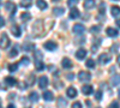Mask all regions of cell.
<instances>
[{"instance_id": "d4e9b609", "label": "cell", "mask_w": 120, "mask_h": 108, "mask_svg": "<svg viewBox=\"0 0 120 108\" xmlns=\"http://www.w3.org/2000/svg\"><path fill=\"white\" fill-rule=\"evenodd\" d=\"M21 17H22L23 21H25V22H26V21H30V19H31V15H30L29 12H23Z\"/></svg>"}, {"instance_id": "f6af8a7d", "label": "cell", "mask_w": 120, "mask_h": 108, "mask_svg": "<svg viewBox=\"0 0 120 108\" xmlns=\"http://www.w3.org/2000/svg\"><path fill=\"white\" fill-rule=\"evenodd\" d=\"M7 108H16V107H15L13 104H8V106H7Z\"/></svg>"}, {"instance_id": "44dd1931", "label": "cell", "mask_w": 120, "mask_h": 108, "mask_svg": "<svg viewBox=\"0 0 120 108\" xmlns=\"http://www.w3.org/2000/svg\"><path fill=\"white\" fill-rule=\"evenodd\" d=\"M66 104H67V101L65 99H63V97H59V99H58V107L59 108H63Z\"/></svg>"}, {"instance_id": "ab89813d", "label": "cell", "mask_w": 120, "mask_h": 108, "mask_svg": "<svg viewBox=\"0 0 120 108\" xmlns=\"http://www.w3.org/2000/svg\"><path fill=\"white\" fill-rule=\"evenodd\" d=\"M4 24H5V19H4V18H3L1 16H0V28H1V26H3Z\"/></svg>"}, {"instance_id": "e0dca14e", "label": "cell", "mask_w": 120, "mask_h": 108, "mask_svg": "<svg viewBox=\"0 0 120 108\" xmlns=\"http://www.w3.org/2000/svg\"><path fill=\"white\" fill-rule=\"evenodd\" d=\"M34 43H29V42H26V43H24L23 45V51H25V52H30L31 49H34Z\"/></svg>"}, {"instance_id": "7c38bea8", "label": "cell", "mask_w": 120, "mask_h": 108, "mask_svg": "<svg viewBox=\"0 0 120 108\" xmlns=\"http://www.w3.org/2000/svg\"><path fill=\"white\" fill-rule=\"evenodd\" d=\"M107 35L111 37H115V36H118V30L114 28H107Z\"/></svg>"}, {"instance_id": "bcb514c9", "label": "cell", "mask_w": 120, "mask_h": 108, "mask_svg": "<svg viewBox=\"0 0 120 108\" xmlns=\"http://www.w3.org/2000/svg\"><path fill=\"white\" fill-rule=\"evenodd\" d=\"M118 64L120 65V55H118Z\"/></svg>"}, {"instance_id": "484cf974", "label": "cell", "mask_w": 120, "mask_h": 108, "mask_svg": "<svg viewBox=\"0 0 120 108\" xmlns=\"http://www.w3.org/2000/svg\"><path fill=\"white\" fill-rule=\"evenodd\" d=\"M17 67H18V64H10L8 65V71L15 72V71H17Z\"/></svg>"}, {"instance_id": "52a82bcc", "label": "cell", "mask_w": 120, "mask_h": 108, "mask_svg": "<svg viewBox=\"0 0 120 108\" xmlns=\"http://www.w3.org/2000/svg\"><path fill=\"white\" fill-rule=\"evenodd\" d=\"M43 46H45L46 49H48V51H54L55 48H56V43L53 42V41H47Z\"/></svg>"}, {"instance_id": "e575fe53", "label": "cell", "mask_w": 120, "mask_h": 108, "mask_svg": "<svg viewBox=\"0 0 120 108\" xmlns=\"http://www.w3.org/2000/svg\"><path fill=\"white\" fill-rule=\"evenodd\" d=\"M21 64H22V65H28V64H29V58H28V56H23L22 60H21Z\"/></svg>"}, {"instance_id": "f35d334b", "label": "cell", "mask_w": 120, "mask_h": 108, "mask_svg": "<svg viewBox=\"0 0 120 108\" xmlns=\"http://www.w3.org/2000/svg\"><path fill=\"white\" fill-rule=\"evenodd\" d=\"M19 89H26V84L25 83H19Z\"/></svg>"}, {"instance_id": "8992f818", "label": "cell", "mask_w": 120, "mask_h": 108, "mask_svg": "<svg viewBox=\"0 0 120 108\" xmlns=\"http://www.w3.org/2000/svg\"><path fill=\"white\" fill-rule=\"evenodd\" d=\"M84 31H85L84 25H82V24H75L73 25V33H76V34H83Z\"/></svg>"}, {"instance_id": "277c9868", "label": "cell", "mask_w": 120, "mask_h": 108, "mask_svg": "<svg viewBox=\"0 0 120 108\" xmlns=\"http://www.w3.org/2000/svg\"><path fill=\"white\" fill-rule=\"evenodd\" d=\"M5 8L7 10V11H8L10 13H16V8H17V6H16L13 3L8 1V3H6V4H5Z\"/></svg>"}, {"instance_id": "83f0119b", "label": "cell", "mask_w": 120, "mask_h": 108, "mask_svg": "<svg viewBox=\"0 0 120 108\" xmlns=\"http://www.w3.org/2000/svg\"><path fill=\"white\" fill-rule=\"evenodd\" d=\"M86 66H88L89 68L95 67V61L93 60V59H88V60H86Z\"/></svg>"}, {"instance_id": "7402d4cb", "label": "cell", "mask_w": 120, "mask_h": 108, "mask_svg": "<svg viewBox=\"0 0 120 108\" xmlns=\"http://www.w3.org/2000/svg\"><path fill=\"white\" fill-rule=\"evenodd\" d=\"M35 66H36V70H37V71H42L43 68H45V65H43L42 61H37V60H35Z\"/></svg>"}, {"instance_id": "60d3db41", "label": "cell", "mask_w": 120, "mask_h": 108, "mask_svg": "<svg viewBox=\"0 0 120 108\" xmlns=\"http://www.w3.org/2000/svg\"><path fill=\"white\" fill-rule=\"evenodd\" d=\"M100 12H105V4H101V6H100Z\"/></svg>"}, {"instance_id": "1f68e13d", "label": "cell", "mask_w": 120, "mask_h": 108, "mask_svg": "<svg viewBox=\"0 0 120 108\" xmlns=\"http://www.w3.org/2000/svg\"><path fill=\"white\" fill-rule=\"evenodd\" d=\"M98 31H100V26H97V25L90 28V33H93V34H97Z\"/></svg>"}, {"instance_id": "ac0fdd59", "label": "cell", "mask_w": 120, "mask_h": 108, "mask_svg": "<svg viewBox=\"0 0 120 108\" xmlns=\"http://www.w3.org/2000/svg\"><path fill=\"white\" fill-rule=\"evenodd\" d=\"M5 83L8 85H15L17 83V81L13 77H5Z\"/></svg>"}, {"instance_id": "7a4b0ae2", "label": "cell", "mask_w": 120, "mask_h": 108, "mask_svg": "<svg viewBox=\"0 0 120 108\" xmlns=\"http://www.w3.org/2000/svg\"><path fill=\"white\" fill-rule=\"evenodd\" d=\"M10 45V40L6 34H3L1 35V38H0V48H3V49H5V48H7Z\"/></svg>"}, {"instance_id": "c3c4849f", "label": "cell", "mask_w": 120, "mask_h": 108, "mask_svg": "<svg viewBox=\"0 0 120 108\" xmlns=\"http://www.w3.org/2000/svg\"><path fill=\"white\" fill-rule=\"evenodd\" d=\"M97 108H101V107H97Z\"/></svg>"}, {"instance_id": "d590c367", "label": "cell", "mask_w": 120, "mask_h": 108, "mask_svg": "<svg viewBox=\"0 0 120 108\" xmlns=\"http://www.w3.org/2000/svg\"><path fill=\"white\" fill-rule=\"evenodd\" d=\"M108 108H119V103H118L116 101H114V102H112L111 104H109Z\"/></svg>"}, {"instance_id": "5b68a950", "label": "cell", "mask_w": 120, "mask_h": 108, "mask_svg": "<svg viewBox=\"0 0 120 108\" xmlns=\"http://www.w3.org/2000/svg\"><path fill=\"white\" fill-rule=\"evenodd\" d=\"M109 60H111V56H109L108 54H106V53H103V54H101L98 56L100 64H107V63H109Z\"/></svg>"}, {"instance_id": "7bdbcfd3", "label": "cell", "mask_w": 120, "mask_h": 108, "mask_svg": "<svg viewBox=\"0 0 120 108\" xmlns=\"http://www.w3.org/2000/svg\"><path fill=\"white\" fill-rule=\"evenodd\" d=\"M48 67H49V68H48V70H49V71H52V70H53V68H54V66H52V65H49Z\"/></svg>"}, {"instance_id": "603a6c76", "label": "cell", "mask_w": 120, "mask_h": 108, "mask_svg": "<svg viewBox=\"0 0 120 108\" xmlns=\"http://www.w3.org/2000/svg\"><path fill=\"white\" fill-rule=\"evenodd\" d=\"M94 6H95V1H91V0H88V1H85V3H84V7H85L86 10L93 8Z\"/></svg>"}, {"instance_id": "9c48e42d", "label": "cell", "mask_w": 120, "mask_h": 108, "mask_svg": "<svg viewBox=\"0 0 120 108\" xmlns=\"http://www.w3.org/2000/svg\"><path fill=\"white\" fill-rule=\"evenodd\" d=\"M66 94H67V96H68V97H71V99H73V97H76V95H77V90L75 89V88L70 86V88H67Z\"/></svg>"}, {"instance_id": "9a60e30c", "label": "cell", "mask_w": 120, "mask_h": 108, "mask_svg": "<svg viewBox=\"0 0 120 108\" xmlns=\"http://www.w3.org/2000/svg\"><path fill=\"white\" fill-rule=\"evenodd\" d=\"M111 12H112V15H113L114 17L119 16V15H120V7H119V6H116V5L112 6V7H111Z\"/></svg>"}, {"instance_id": "f546056e", "label": "cell", "mask_w": 120, "mask_h": 108, "mask_svg": "<svg viewBox=\"0 0 120 108\" xmlns=\"http://www.w3.org/2000/svg\"><path fill=\"white\" fill-rule=\"evenodd\" d=\"M31 5H33V3H31V1H22V3H21V6H22V7H25V8L30 7Z\"/></svg>"}, {"instance_id": "4316f807", "label": "cell", "mask_w": 120, "mask_h": 108, "mask_svg": "<svg viewBox=\"0 0 120 108\" xmlns=\"http://www.w3.org/2000/svg\"><path fill=\"white\" fill-rule=\"evenodd\" d=\"M36 4H37L38 8H41V10H45V8H47V3H46V1H37Z\"/></svg>"}, {"instance_id": "3957f363", "label": "cell", "mask_w": 120, "mask_h": 108, "mask_svg": "<svg viewBox=\"0 0 120 108\" xmlns=\"http://www.w3.org/2000/svg\"><path fill=\"white\" fill-rule=\"evenodd\" d=\"M48 85V78L46 76H42L38 78V86L41 88V89H45V88H47Z\"/></svg>"}, {"instance_id": "74e56055", "label": "cell", "mask_w": 120, "mask_h": 108, "mask_svg": "<svg viewBox=\"0 0 120 108\" xmlns=\"http://www.w3.org/2000/svg\"><path fill=\"white\" fill-rule=\"evenodd\" d=\"M77 4V0H70V1L67 3V5L70 6V7H72V6H75Z\"/></svg>"}, {"instance_id": "5bb4252c", "label": "cell", "mask_w": 120, "mask_h": 108, "mask_svg": "<svg viewBox=\"0 0 120 108\" xmlns=\"http://www.w3.org/2000/svg\"><path fill=\"white\" fill-rule=\"evenodd\" d=\"M85 55H86V51H85V49H83V48L78 49V51H77V53H76V56H77L78 59H84V58H85Z\"/></svg>"}, {"instance_id": "ffe728a7", "label": "cell", "mask_w": 120, "mask_h": 108, "mask_svg": "<svg viewBox=\"0 0 120 108\" xmlns=\"http://www.w3.org/2000/svg\"><path fill=\"white\" fill-rule=\"evenodd\" d=\"M53 13L55 16H61V15H64V8L63 7H54L53 8Z\"/></svg>"}, {"instance_id": "30bf717a", "label": "cell", "mask_w": 120, "mask_h": 108, "mask_svg": "<svg viewBox=\"0 0 120 108\" xmlns=\"http://www.w3.org/2000/svg\"><path fill=\"white\" fill-rule=\"evenodd\" d=\"M11 33L13 34V36H16V37H19L21 36V29H19V26L18 25H13L12 28H11Z\"/></svg>"}, {"instance_id": "f1b7e54d", "label": "cell", "mask_w": 120, "mask_h": 108, "mask_svg": "<svg viewBox=\"0 0 120 108\" xmlns=\"http://www.w3.org/2000/svg\"><path fill=\"white\" fill-rule=\"evenodd\" d=\"M112 84H114V85L120 84V77H119V76H115V77L112 78Z\"/></svg>"}, {"instance_id": "8fae6325", "label": "cell", "mask_w": 120, "mask_h": 108, "mask_svg": "<svg viewBox=\"0 0 120 108\" xmlns=\"http://www.w3.org/2000/svg\"><path fill=\"white\" fill-rule=\"evenodd\" d=\"M82 93L84 95H90L93 93V86L91 85H84V86H82Z\"/></svg>"}, {"instance_id": "6da1fadb", "label": "cell", "mask_w": 120, "mask_h": 108, "mask_svg": "<svg viewBox=\"0 0 120 108\" xmlns=\"http://www.w3.org/2000/svg\"><path fill=\"white\" fill-rule=\"evenodd\" d=\"M78 78L81 82H89L90 79H91V74H90L89 72L86 71H81L78 73Z\"/></svg>"}, {"instance_id": "2e32d148", "label": "cell", "mask_w": 120, "mask_h": 108, "mask_svg": "<svg viewBox=\"0 0 120 108\" xmlns=\"http://www.w3.org/2000/svg\"><path fill=\"white\" fill-rule=\"evenodd\" d=\"M43 99L46 101H52L53 100V93L52 91H45L43 93Z\"/></svg>"}, {"instance_id": "4dcf8cb0", "label": "cell", "mask_w": 120, "mask_h": 108, "mask_svg": "<svg viewBox=\"0 0 120 108\" xmlns=\"http://www.w3.org/2000/svg\"><path fill=\"white\" fill-rule=\"evenodd\" d=\"M18 54V49H17V47H13L12 49H11V52H10V56H16Z\"/></svg>"}, {"instance_id": "cb8c5ba5", "label": "cell", "mask_w": 120, "mask_h": 108, "mask_svg": "<svg viewBox=\"0 0 120 108\" xmlns=\"http://www.w3.org/2000/svg\"><path fill=\"white\" fill-rule=\"evenodd\" d=\"M34 55H35V59H36V60H37V61H41V59L43 58V55H42V53H41V52H40L38 49H36V51L34 52Z\"/></svg>"}, {"instance_id": "b9f144b4", "label": "cell", "mask_w": 120, "mask_h": 108, "mask_svg": "<svg viewBox=\"0 0 120 108\" xmlns=\"http://www.w3.org/2000/svg\"><path fill=\"white\" fill-rule=\"evenodd\" d=\"M73 77H75V76H73V73H72V74L70 73V74H67V79H73Z\"/></svg>"}, {"instance_id": "8d00e7d4", "label": "cell", "mask_w": 120, "mask_h": 108, "mask_svg": "<svg viewBox=\"0 0 120 108\" xmlns=\"http://www.w3.org/2000/svg\"><path fill=\"white\" fill-rule=\"evenodd\" d=\"M72 108H83V107H82V103L81 102H75L72 104Z\"/></svg>"}, {"instance_id": "d6a6232c", "label": "cell", "mask_w": 120, "mask_h": 108, "mask_svg": "<svg viewBox=\"0 0 120 108\" xmlns=\"http://www.w3.org/2000/svg\"><path fill=\"white\" fill-rule=\"evenodd\" d=\"M34 83H35V77L31 74V76L28 78V84H29V85H33Z\"/></svg>"}, {"instance_id": "ba28073f", "label": "cell", "mask_w": 120, "mask_h": 108, "mask_svg": "<svg viewBox=\"0 0 120 108\" xmlns=\"http://www.w3.org/2000/svg\"><path fill=\"white\" fill-rule=\"evenodd\" d=\"M61 65H63L64 68H71L72 67V61L70 60L68 58H64L63 61H61Z\"/></svg>"}, {"instance_id": "4fadbf2b", "label": "cell", "mask_w": 120, "mask_h": 108, "mask_svg": "<svg viewBox=\"0 0 120 108\" xmlns=\"http://www.w3.org/2000/svg\"><path fill=\"white\" fill-rule=\"evenodd\" d=\"M79 17V11H78V8H71V12H70V18H72V19H76Z\"/></svg>"}, {"instance_id": "836d02e7", "label": "cell", "mask_w": 120, "mask_h": 108, "mask_svg": "<svg viewBox=\"0 0 120 108\" xmlns=\"http://www.w3.org/2000/svg\"><path fill=\"white\" fill-rule=\"evenodd\" d=\"M95 99H96V100H101V99H102V93H101V90H97V91L95 93Z\"/></svg>"}, {"instance_id": "d6986e66", "label": "cell", "mask_w": 120, "mask_h": 108, "mask_svg": "<svg viewBox=\"0 0 120 108\" xmlns=\"http://www.w3.org/2000/svg\"><path fill=\"white\" fill-rule=\"evenodd\" d=\"M29 99H30V101L37 102V101H38V94H37L36 91H33V93H30V95H29Z\"/></svg>"}, {"instance_id": "681fc988", "label": "cell", "mask_w": 120, "mask_h": 108, "mask_svg": "<svg viewBox=\"0 0 120 108\" xmlns=\"http://www.w3.org/2000/svg\"><path fill=\"white\" fill-rule=\"evenodd\" d=\"M0 108H1V107H0Z\"/></svg>"}, {"instance_id": "7dc6e473", "label": "cell", "mask_w": 120, "mask_h": 108, "mask_svg": "<svg viewBox=\"0 0 120 108\" xmlns=\"http://www.w3.org/2000/svg\"><path fill=\"white\" fill-rule=\"evenodd\" d=\"M118 95H119V97H120V90H119V91H118Z\"/></svg>"}, {"instance_id": "ee69618b", "label": "cell", "mask_w": 120, "mask_h": 108, "mask_svg": "<svg viewBox=\"0 0 120 108\" xmlns=\"http://www.w3.org/2000/svg\"><path fill=\"white\" fill-rule=\"evenodd\" d=\"M116 25L120 28V19H116Z\"/></svg>"}]
</instances>
